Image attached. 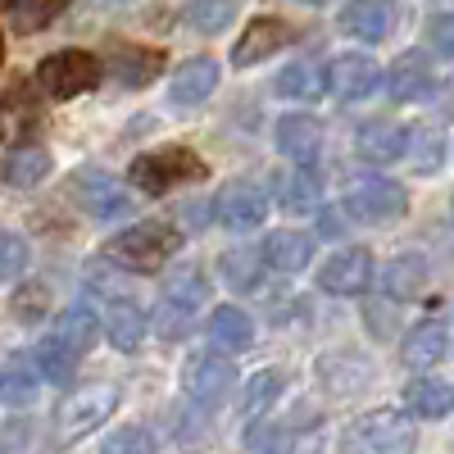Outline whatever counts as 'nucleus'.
Wrapping results in <instances>:
<instances>
[{"mask_svg":"<svg viewBox=\"0 0 454 454\" xmlns=\"http://www.w3.org/2000/svg\"><path fill=\"white\" fill-rule=\"evenodd\" d=\"M278 200L291 214H309L323 205V177L314 173V164H295V173L278 177Z\"/></svg>","mask_w":454,"mask_h":454,"instance_id":"21","label":"nucleus"},{"mask_svg":"<svg viewBox=\"0 0 454 454\" xmlns=\"http://www.w3.org/2000/svg\"><path fill=\"white\" fill-rule=\"evenodd\" d=\"M109 5H128V0H109Z\"/></svg>","mask_w":454,"mask_h":454,"instance_id":"46","label":"nucleus"},{"mask_svg":"<svg viewBox=\"0 0 454 454\" xmlns=\"http://www.w3.org/2000/svg\"><path fill=\"white\" fill-rule=\"evenodd\" d=\"M105 73L114 82H123L132 91L150 87L164 73V51H150V46H114L105 59Z\"/></svg>","mask_w":454,"mask_h":454,"instance_id":"12","label":"nucleus"},{"mask_svg":"<svg viewBox=\"0 0 454 454\" xmlns=\"http://www.w3.org/2000/svg\"><path fill=\"white\" fill-rule=\"evenodd\" d=\"M368 323H372V332H391L395 327V318L382 314V305H368Z\"/></svg>","mask_w":454,"mask_h":454,"instance_id":"44","label":"nucleus"},{"mask_svg":"<svg viewBox=\"0 0 454 454\" xmlns=\"http://www.w3.org/2000/svg\"><path fill=\"white\" fill-rule=\"evenodd\" d=\"M36 368L32 364H23V359H14V364H5L0 368V400L5 404H14V409H27L32 400H36Z\"/></svg>","mask_w":454,"mask_h":454,"instance_id":"30","label":"nucleus"},{"mask_svg":"<svg viewBox=\"0 0 454 454\" xmlns=\"http://www.w3.org/2000/svg\"><path fill=\"white\" fill-rule=\"evenodd\" d=\"M192 323H196V314H192V309H182V305H173V300H160V314H155V327H160V336H164V340H182L186 332H192Z\"/></svg>","mask_w":454,"mask_h":454,"instance_id":"39","label":"nucleus"},{"mask_svg":"<svg viewBox=\"0 0 454 454\" xmlns=\"http://www.w3.org/2000/svg\"><path fill=\"white\" fill-rule=\"evenodd\" d=\"M355 145H359V155L368 164H395V160L409 155V132L395 128V123H387V119H377V123H364L359 128V141Z\"/></svg>","mask_w":454,"mask_h":454,"instance_id":"19","label":"nucleus"},{"mask_svg":"<svg viewBox=\"0 0 454 454\" xmlns=\"http://www.w3.org/2000/svg\"><path fill=\"white\" fill-rule=\"evenodd\" d=\"M291 42H295V27L291 23H282V19H254L246 27V36H241V46L232 51V59H237V68H250V64L273 59Z\"/></svg>","mask_w":454,"mask_h":454,"instance_id":"14","label":"nucleus"},{"mask_svg":"<svg viewBox=\"0 0 454 454\" xmlns=\"http://www.w3.org/2000/svg\"><path fill=\"white\" fill-rule=\"evenodd\" d=\"M263 214H269V200H263V192L250 186V182H232L214 205V218L227 227V232H250V227L263 223Z\"/></svg>","mask_w":454,"mask_h":454,"instance_id":"13","label":"nucleus"},{"mask_svg":"<svg viewBox=\"0 0 454 454\" xmlns=\"http://www.w3.org/2000/svg\"><path fill=\"white\" fill-rule=\"evenodd\" d=\"M55 340H64V346L82 359V355L96 346V314H91L87 305L64 309V314H59V332H55Z\"/></svg>","mask_w":454,"mask_h":454,"instance_id":"29","label":"nucleus"},{"mask_svg":"<svg viewBox=\"0 0 454 454\" xmlns=\"http://www.w3.org/2000/svg\"><path fill=\"white\" fill-rule=\"evenodd\" d=\"M51 305H46V286L42 282H32V286H23L19 295H14V314L23 318V323H36Z\"/></svg>","mask_w":454,"mask_h":454,"instance_id":"40","label":"nucleus"},{"mask_svg":"<svg viewBox=\"0 0 454 454\" xmlns=\"http://www.w3.org/2000/svg\"><path fill=\"white\" fill-rule=\"evenodd\" d=\"M340 27L359 42H382L387 27H391V5L387 0H350L346 10H340Z\"/></svg>","mask_w":454,"mask_h":454,"instance_id":"24","label":"nucleus"},{"mask_svg":"<svg viewBox=\"0 0 454 454\" xmlns=\"http://www.w3.org/2000/svg\"><path fill=\"white\" fill-rule=\"evenodd\" d=\"M278 150L291 164H318L323 155V128L305 114H291V119L278 123Z\"/></svg>","mask_w":454,"mask_h":454,"instance_id":"18","label":"nucleus"},{"mask_svg":"<svg viewBox=\"0 0 454 454\" xmlns=\"http://www.w3.org/2000/svg\"><path fill=\"white\" fill-rule=\"evenodd\" d=\"M100 305H105V336L119 350H137L141 340H145V314H141V305H137L128 291L100 300Z\"/></svg>","mask_w":454,"mask_h":454,"instance_id":"17","label":"nucleus"},{"mask_svg":"<svg viewBox=\"0 0 454 454\" xmlns=\"http://www.w3.org/2000/svg\"><path fill=\"white\" fill-rule=\"evenodd\" d=\"M42 128V96H36V82H14L5 96H0V141L5 145H23V137H32Z\"/></svg>","mask_w":454,"mask_h":454,"instance_id":"9","label":"nucleus"},{"mask_svg":"<svg viewBox=\"0 0 454 454\" xmlns=\"http://www.w3.org/2000/svg\"><path fill=\"white\" fill-rule=\"evenodd\" d=\"M114 409H119V387H109V382H100V387H82V391H73V395L59 404V413H55V432H59L64 445H73V441H82L87 432H96Z\"/></svg>","mask_w":454,"mask_h":454,"instance_id":"4","label":"nucleus"},{"mask_svg":"<svg viewBox=\"0 0 454 454\" xmlns=\"http://www.w3.org/2000/svg\"><path fill=\"white\" fill-rule=\"evenodd\" d=\"M404 404L419 413V419H445L450 413V387L436 377H413L404 387Z\"/></svg>","mask_w":454,"mask_h":454,"instance_id":"27","label":"nucleus"},{"mask_svg":"<svg viewBox=\"0 0 454 454\" xmlns=\"http://www.w3.org/2000/svg\"><path fill=\"white\" fill-rule=\"evenodd\" d=\"M36 368H42V377L46 382H55V387H68L73 382V368H78V355H73L64 340H55V336H46L42 346H36Z\"/></svg>","mask_w":454,"mask_h":454,"instance_id":"33","label":"nucleus"},{"mask_svg":"<svg viewBox=\"0 0 454 454\" xmlns=\"http://www.w3.org/2000/svg\"><path fill=\"white\" fill-rule=\"evenodd\" d=\"M0 59H5V36H0Z\"/></svg>","mask_w":454,"mask_h":454,"instance_id":"45","label":"nucleus"},{"mask_svg":"<svg viewBox=\"0 0 454 454\" xmlns=\"http://www.w3.org/2000/svg\"><path fill=\"white\" fill-rule=\"evenodd\" d=\"M32 82L51 100H73V96H82V91H91L100 82V59L87 55V51H59V55L42 59Z\"/></svg>","mask_w":454,"mask_h":454,"instance_id":"3","label":"nucleus"},{"mask_svg":"<svg viewBox=\"0 0 454 454\" xmlns=\"http://www.w3.org/2000/svg\"><path fill=\"white\" fill-rule=\"evenodd\" d=\"M232 0H192L186 5V23H192L200 36H218L227 23H232Z\"/></svg>","mask_w":454,"mask_h":454,"instance_id":"36","label":"nucleus"},{"mask_svg":"<svg viewBox=\"0 0 454 454\" xmlns=\"http://www.w3.org/2000/svg\"><path fill=\"white\" fill-rule=\"evenodd\" d=\"M441 150H445V145H441V137H432V132H427V137H419V173H432V168L441 164Z\"/></svg>","mask_w":454,"mask_h":454,"instance_id":"41","label":"nucleus"},{"mask_svg":"<svg viewBox=\"0 0 454 454\" xmlns=\"http://www.w3.org/2000/svg\"><path fill=\"white\" fill-rule=\"evenodd\" d=\"M182 387H186V395H192L196 404H223L227 395H232V387H237V372H232V364H227L223 355H192L186 359V368H182Z\"/></svg>","mask_w":454,"mask_h":454,"instance_id":"7","label":"nucleus"},{"mask_svg":"<svg viewBox=\"0 0 454 454\" xmlns=\"http://www.w3.org/2000/svg\"><path fill=\"white\" fill-rule=\"evenodd\" d=\"M186 182H205V160L192 155L186 145H164V150H150V155H137L128 173V186H137L141 196H168Z\"/></svg>","mask_w":454,"mask_h":454,"instance_id":"2","label":"nucleus"},{"mask_svg":"<svg viewBox=\"0 0 454 454\" xmlns=\"http://www.w3.org/2000/svg\"><path fill=\"white\" fill-rule=\"evenodd\" d=\"M359 436L372 454H413V445H419V432H413L409 413H400V409L368 413V419L359 423Z\"/></svg>","mask_w":454,"mask_h":454,"instance_id":"10","label":"nucleus"},{"mask_svg":"<svg viewBox=\"0 0 454 454\" xmlns=\"http://www.w3.org/2000/svg\"><path fill=\"white\" fill-rule=\"evenodd\" d=\"M214 87H218V64L209 55H200V59H186L168 78V100L177 109H192V105H205L214 96Z\"/></svg>","mask_w":454,"mask_h":454,"instance_id":"16","label":"nucleus"},{"mask_svg":"<svg viewBox=\"0 0 454 454\" xmlns=\"http://www.w3.org/2000/svg\"><path fill=\"white\" fill-rule=\"evenodd\" d=\"M68 10V0H10V19L19 32H42Z\"/></svg>","mask_w":454,"mask_h":454,"instance_id":"34","label":"nucleus"},{"mask_svg":"<svg viewBox=\"0 0 454 454\" xmlns=\"http://www.w3.org/2000/svg\"><path fill=\"white\" fill-rule=\"evenodd\" d=\"M160 300H173V305L200 314V309H205V300H209V282H205V273H200V269H177V273H168V282H164V295H160Z\"/></svg>","mask_w":454,"mask_h":454,"instance_id":"28","label":"nucleus"},{"mask_svg":"<svg viewBox=\"0 0 454 454\" xmlns=\"http://www.w3.org/2000/svg\"><path fill=\"white\" fill-rule=\"evenodd\" d=\"M387 91L395 96V100H404V105H419V100H427L432 91H436V73H432V64L419 55V51H409V55H400L395 64H391V73H387Z\"/></svg>","mask_w":454,"mask_h":454,"instance_id":"15","label":"nucleus"},{"mask_svg":"<svg viewBox=\"0 0 454 454\" xmlns=\"http://www.w3.org/2000/svg\"><path fill=\"white\" fill-rule=\"evenodd\" d=\"M409 209V196H404V186L391 182V177H350L346 186V214L364 218V223H391Z\"/></svg>","mask_w":454,"mask_h":454,"instance_id":"5","label":"nucleus"},{"mask_svg":"<svg viewBox=\"0 0 454 454\" xmlns=\"http://www.w3.org/2000/svg\"><path fill=\"white\" fill-rule=\"evenodd\" d=\"M73 200L96 218H128L132 214V192L128 182H119L105 168H82L73 177Z\"/></svg>","mask_w":454,"mask_h":454,"instance_id":"6","label":"nucleus"},{"mask_svg":"<svg viewBox=\"0 0 454 454\" xmlns=\"http://www.w3.org/2000/svg\"><path fill=\"white\" fill-rule=\"evenodd\" d=\"M100 454H155V441H150L145 427H119L105 436Z\"/></svg>","mask_w":454,"mask_h":454,"instance_id":"38","label":"nucleus"},{"mask_svg":"<svg viewBox=\"0 0 454 454\" xmlns=\"http://www.w3.org/2000/svg\"><path fill=\"white\" fill-rule=\"evenodd\" d=\"M427 32H432V51H436V55H441V59H445V55H450V51H454V46H450V19H445V14H436V19H432V27H427Z\"/></svg>","mask_w":454,"mask_h":454,"instance_id":"42","label":"nucleus"},{"mask_svg":"<svg viewBox=\"0 0 454 454\" xmlns=\"http://www.w3.org/2000/svg\"><path fill=\"white\" fill-rule=\"evenodd\" d=\"M445 350H450V327H445V318L419 323V327L404 336V346H400V355H404L409 368H432V364L445 359Z\"/></svg>","mask_w":454,"mask_h":454,"instance_id":"20","label":"nucleus"},{"mask_svg":"<svg viewBox=\"0 0 454 454\" xmlns=\"http://www.w3.org/2000/svg\"><path fill=\"white\" fill-rule=\"evenodd\" d=\"M382 286L391 300H419L427 286V254H413V250L395 254L382 273Z\"/></svg>","mask_w":454,"mask_h":454,"instance_id":"22","label":"nucleus"},{"mask_svg":"<svg viewBox=\"0 0 454 454\" xmlns=\"http://www.w3.org/2000/svg\"><path fill=\"white\" fill-rule=\"evenodd\" d=\"M0 173H5L10 186L27 192V186L51 177V155H46V150H36V145H14L10 155H5V168H0Z\"/></svg>","mask_w":454,"mask_h":454,"instance_id":"26","label":"nucleus"},{"mask_svg":"<svg viewBox=\"0 0 454 454\" xmlns=\"http://www.w3.org/2000/svg\"><path fill=\"white\" fill-rule=\"evenodd\" d=\"M278 395H282V377L273 368H263L241 387V413L246 419H263V413L278 404Z\"/></svg>","mask_w":454,"mask_h":454,"instance_id":"31","label":"nucleus"},{"mask_svg":"<svg viewBox=\"0 0 454 454\" xmlns=\"http://www.w3.org/2000/svg\"><path fill=\"white\" fill-rule=\"evenodd\" d=\"M218 269H223V282L232 286V291H254L263 263H259L254 250H227V254L218 259Z\"/></svg>","mask_w":454,"mask_h":454,"instance_id":"35","label":"nucleus"},{"mask_svg":"<svg viewBox=\"0 0 454 454\" xmlns=\"http://www.w3.org/2000/svg\"><path fill=\"white\" fill-rule=\"evenodd\" d=\"M27 259H32V250H27V241H23V237L0 232V282L23 278V273H27Z\"/></svg>","mask_w":454,"mask_h":454,"instance_id":"37","label":"nucleus"},{"mask_svg":"<svg viewBox=\"0 0 454 454\" xmlns=\"http://www.w3.org/2000/svg\"><path fill=\"white\" fill-rule=\"evenodd\" d=\"M0 5H10V0H0Z\"/></svg>","mask_w":454,"mask_h":454,"instance_id":"48","label":"nucleus"},{"mask_svg":"<svg viewBox=\"0 0 454 454\" xmlns=\"http://www.w3.org/2000/svg\"><path fill=\"white\" fill-rule=\"evenodd\" d=\"M209 340H214L218 350H227V355L250 350V346H254V323H250V314H241L237 305L214 309V314H209Z\"/></svg>","mask_w":454,"mask_h":454,"instance_id":"23","label":"nucleus"},{"mask_svg":"<svg viewBox=\"0 0 454 454\" xmlns=\"http://www.w3.org/2000/svg\"><path fill=\"white\" fill-rule=\"evenodd\" d=\"M259 259L269 263L273 273H300L314 259V241L305 232H273L269 241H263V254Z\"/></svg>","mask_w":454,"mask_h":454,"instance_id":"25","label":"nucleus"},{"mask_svg":"<svg viewBox=\"0 0 454 454\" xmlns=\"http://www.w3.org/2000/svg\"><path fill=\"white\" fill-rule=\"evenodd\" d=\"M323 87H327L336 100L355 105V100H368L377 87H382V68H377L368 55H340V59L327 64Z\"/></svg>","mask_w":454,"mask_h":454,"instance_id":"8","label":"nucleus"},{"mask_svg":"<svg viewBox=\"0 0 454 454\" xmlns=\"http://www.w3.org/2000/svg\"><path fill=\"white\" fill-rule=\"evenodd\" d=\"M340 232H346V218H340V209H327V214H318V237L336 241Z\"/></svg>","mask_w":454,"mask_h":454,"instance_id":"43","label":"nucleus"},{"mask_svg":"<svg viewBox=\"0 0 454 454\" xmlns=\"http://www.w3.org/2000/svg\"><path fill=\"white\" fill-rule=\"evenodd\" d=\"M323 91H327V87H323V68L309 64V59L282 68V78H278V96H286V100H314V96H323Z\"/></svg>","mask_w":454,"mask_h":454,"instance_id":"32","label":"nucleus"},{"mask_svg":"<svg viewBox=\"0 0 454 454\" xmlns=\"http://www.w3.org/2000/svg\"><path fill=\"white\" fill-rule=\"evenodd\" d=\"M305 5H323V0H305Z\"/></svg>","mask_w":454,"mask_h":454,"instance_id":"47","label":"nucleus"},{"mask_svg":"<svg viewBox=\"0 0 454 454\" xmlns=\"http://www.w3.org/2000/svg\"><path fill=\"white\" fill-rule=\"evenodd\" d=\"M177 250H182V232L168 223H137L105 241V259L128 273H160Z\"/></svg>","mask_w":454,"mask_h":454,"instance_id":"1","label":"nucleus"},{"mask_svg":"<svg viewBox=\"0 0 454 454\" xmlns=\"http://www.w3.org/2000/svg\"><path fill=\"white\" fill-rule=\"evenodd\" d=\"M372 282V254L368 250H336L323 269H318V286L332 295H359Z\"/></svg>","mask_w":454,"mask_h":454,"instance_id":"11","label":"nucleus"}]
</instances>
